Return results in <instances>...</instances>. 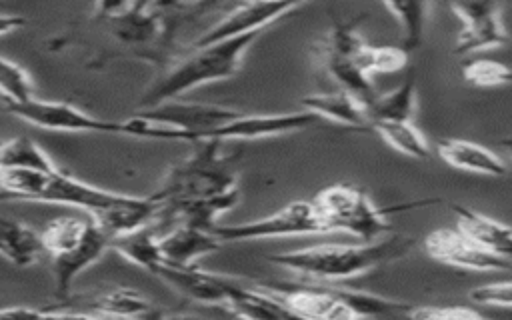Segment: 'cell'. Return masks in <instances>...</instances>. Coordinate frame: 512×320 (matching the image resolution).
<instances>
[{
	"label": "cell",
	"mask_w": 512,
	"mask_h": 320,
	"mask_svg": "<svg viewBox=\"0 0 512 320\" xmlns=\"http://www.w3.org/2000/svg\"><path fill=\"white\" fill-rule=\"evenodd\" d=\"M302 106L304 112H310L320 120H330L352 128H370L364 108L342 90L328 94H310L302 100Z\"/></svg>",
	"instance_id": "obj_20"
},
{
	"label": "cell",
	"mask_w": 512,
	"mask_h": 320,
	"mask_svg": "<svg viewBox=\"0 0 512 320\" xmlns=\"http://www.w3.org/2000/svg\"><path fill=\"white\" fill-rule=\"evenodd\" d=\"M154 274L184 298L212 306H224L232 288L238 284L236 278L206 272L196 266L178 268L162 264Z\"/></svg>",
	"instance_id": "obj_11"
},
{
	"label": "cell",
	"mask_w": 512,
	"mask_h": 320,
	"mask_svg": "<svg viewBox=\"0 0 512 320\" xmlns=\"http://www.w3.org/2000/svg\"><path fill=\"white\" fill-rule=\"evenodd\" d=\"M106 250H110L108 236L102 234L90 220V228H88L86 236L80 240V244L76 248H72L70 252H64V254L52 258L56 296L60 300H66L70 296L76 276L80 272H84L88 266H92L96 260H100V256Z\"/></svg>",
	"instance_id": "obj_13"
},
{
	"label": "cell",
	"mask_w": 512,
	"mask_h": 320,
	"mask_svg": "<svg viewBox=\"0 0 512 320\" xmlns=\"http://www.w3.org/2000/svg\"><path fill=\"white\" fill-rule=\"evenodd\" d=\"M468 298L476 304L508 308L512 304V284H510V280H502L496 284L476 286L468 292Z\"/></svg>",
	"instance_id": "obj_31"
},
{
	"label": "cell",
	"mask_w": 512,
	"mask_h": 320,
	"mask_svg": "<svg viewBox=\"0 0 512 320\" xmlns=\"http://www.w3.org/2000/svg\"><path fill=\"white\" fill-rule=\"evenodd\" d=\"M408 56L400 50V46H372L370 54V76L380 74H392L406 66Z\"/></svg>",
	"instance_id": "obj_30"
},
{
	"label": "cell",
	"mask_w": 512,
	"mask_h": 320,
	"mask_svg": "<svg viewBox=\"0 0 512 320\" xmlns=\"http://www.w3.org/2000/svg\"><path fill=\"white\" fill-rule=\"evenodd\" d=\"M158 246L164 264L188 268L196 266L198 258L216 252L222 244L218 242V238H214L212 232L178 224L158 236Z\"/></svg>",
	"instance_id": "obj_14"
},
{
	"label": "cell",
	"mask_w": 512,
	"mask_h": 320,
	"mask_svg": "<svg viewBox=\"0 0 512 320\" xmlns=\"http://www.w3.org/2000/svg\"><path fill=\"white\" fill-rule=\"evenodd\" d=\"M412 244L414 240L408 236H390L364 244H320L274 254L268 262L304 276L310 282L332 284L404 258Z\"/></svg>",
	"instance_id": "obj_1"
},
{
	"label": "cell",
	"mask_w": 512,
	"mask_h": 320,
	"mask_svg": "<svg viewBox=\"0 0 512 320\" xmlns=\"http://www.w3.org/2000/svg\"><path fill=\"white\" fill-rule=\"evenodd\" d=\"M302 2H242L234 4L218 22L200 32L198 38L192 40L190 48H204L216 42H224L230 38L246 36L252 32H262L272 22L292 14L302 8Z\"/></svg>",
	"instance_id": "obj_6"
},
{
	"label": "cell",
	"mask_w": 512,
	"mask_h": 320,
	"mask_svg": "<svg viewBox=\"0 0 512 320\" xmlns=\"http://www.w3.org/2000/svg\"><path fill=\"white\" fill-rule=\"evenodd\" d=\"M96 314L114 320H154L160 312L148 298L132 288H112L96 294L88 304Z\"/></svg>",
	"instance_id": "obj_19"
},
{
	"label": "cell",
	"mask_w": 512,
	"mask_h": 320,
	"mask_svg": "<svg viewBox=\"0 0 512 320\" xmlns=\"http://www.w3.org/2000/svg\"><path fill=\"white\" fill-rule=\"evenodd\" d=\"M312 204L328 232L344 230L364 242H374L392 230L386 220L392 208H378L364 190L350 184H332L320 190Z\"/></svg>",
	"instance_id": "obj_4"
},
{
	"label": "cell",
	"mask_w": 512,
	"mask_h": 320,
	"mask_svg": "<svg viewBox=\"0 0 512 320\" xmlns=\"http://www.w3.org/2000/svg\"><path fill=\"white\" fill-rule=\"evenodd\" d=\"M12 168H34L52 172L56 170V164L32 138L16 136L0 142V172Z\"/></svg>",
	"instance_id": "obj_24"
},
{
	"label": "cell",
	"mask_w": 512,
	"mask_h": 320,
	"mask_svg": "<svg viewBox=\"0 0 512 320\" xmlns=\"http://www.w3.org/2000/svg\"><path fill=\"white\" fill-rule=\"evenodd\" d=\"M464 80L478 88H492L510 82V70L506 64L496 60H472L462 68Z\"/></svg>",
	"instance_id": "obj_28"
},
{
	"label": "cell",
	"mask_w": 512,
	"mask_h": 320,
	"mask_svg": "<svg viewBox=\"0 0 512 320\" xmlns=\"http://www.w3.org/2000/svg\"><path fill=\"white\" fill-rule=\"evenodd\" d=\"M120 192H110L96 188L92 184H86L62 170L42 172L38 186L28 202H48V204H64V206H76L84 208L86 212L100 210L114 200H118Z\"/></svg>",
	"instance_id": "obj_10"
},
{
	"label": "cell",
	"mask_w": 512,
	"mask_h": 320,
	"mask_svg": "<svg viewBox=\"0 0 512 320\" xmlns=\"http://www.w3.org/2000/svg\"><path fill=\"white\" fill-rule=\"evenodd\" d=\"M26 24V18L20 16V14H4L0 12V36L4 34H10L18 28H22Z\"/></svg>",
	"instance_id": "obj_34"
},
{
	"label": "cell",
	"mask_w": 512,
	"mask_h": 320,
	"mask_svg": "<svg viewBox=\"0 0 512 320\" xmlns=\"http://www.w3.org/2000/svg\"><path fill=\"white\" fill-rule=\"evenodd\" d=\"M416 112V82L414 72L406 80L386 94H378L374 102L364 110L368 126L372 122H410Z\"/></svg>",
	"instance_id": "obj_21"
},
{
	"label": "cell",
	"mask_w": 512,
	"mask_h": 320,
	"mask_svg": "<svg viewBox=\"0 0 512 320\" xmlns=\"http://www.w3.org/2000/svg\"><path fill=\"white\" fill-rule=\"evenodd\" d=\"M88 228H90V220H82L76 216H60V218L50 220L38 232L44 254L54 258L64 252H70L86 236Z\"/></svg>",
	"instance_id": "obj_23"
},
{
	"label": "cell",
	"mask_w": 512,
	"mask_h": 320,
	"mask_svg": "<svg viewBox=\"0 0 512 320\" xmlns=\"http://www.w3.org/2000/svg\"><path fill=\"white\" fill-rule=\"evenodd\" d=\"M40 320H114V318H108V316H102V314H86V312L46 308V312L40 316Z\"/></svg>",
	"instance_id": "obj_33"
},
{
	"label": "cell",
	"mask_w": 512,
	"mask_h": 320,
	"mask_svg": "<svg viewBox=\"0 0 512 320\" xmlns=\"http://www.w3.org/2000/svg\"><path fill=\"white\" fill-rule=\"evenodd\" d=\"M154 320H206V318L192 316V314H164V312H158Z\"/></svg>",
	"instance_id": "obj_35"
},
{
	"label": "cell",
	"mask_w": 512,
	"mask_h": 320,
	"mask_svg": "<svg viewBox=\"0 0 512 320\" xmlns=\"http://www.w3.org/2000/svg\"><path fill=\"white\" fill-rule=\"evenodd\" d=\"M408 320H488L472 308L464 306H412Z\"/></svg>",
	"instance_id": "obj_29"
},
{
	"label": "cell",
	"mask_w": 512,
	"mask_h": 320,
	"mask_svg": "<svg viewBox=\"0 0 512 320\" xmlns=\"http://www.w3.org/2000/svg\"><path fill=\"white\" fill-rule=\"evenodd\" d=\"M6 110L40 128L46 130H66V132H106V134H120V122H110L96 118L68 102H54V100H40L30 98L18 104L6 102Z\"/></svg>",
	"instance_id": "obj_7"
},
{
	"label": "cell",
	"mask_w": 512,
	"mask_h": 320,
	"mask_svg": "<svg viewBox=\"0 0 512 320\" xmlns=\"http://www.w3.org/2000/svg\"><path fill=\"white\" fill-rule=\"evenodd\" d=\"M262 32L216 42L204 48H188L142 92L138 110L158 106L202 84L232 78L242 68L248 48Z\"/></svg>",
	"instance_id": "obj_3"
},
{
	"label": "cell",
	"mask_w": 512,
	"mask_h": 320,
	"mask_svg": "<svg viewBox=\"0 0 512 320\" xmlns=\"http://www.w3.org/2000/svg\"><path fill=\"white\" fill-rule=\"evenodd\" d=\"M44 312H46V308L8 306V308H0V320H40V316Z\"/></svg>",
	"instance_id": "obj_32"
},
{
	"label": "cell",
	"mask_w": 512,
	"mask_h": 320,
	"mask_svg": "<svg viewBox=\"0 0 512 320\" xmlns=\"http://www.w3.org/2000/svg\"><path fill=\"white\" fill-rule=\"evenodd\" d=\"M158 204L150 196H128L120 194L112 204L94 210L92 222L94 226L108 236V240L116 236L130 234L142 226H148L156 220Z\"/></svg>",
	"instance_id": "obj_12"
},
{
	"label": "cell",
	"mask_w": 512,
	"mask_h": 320,
	"mask_svg": "<svg viewBox=\"0 0 512 320\" xmlns=\"http://www.w3.org/2000/svg\"><path fill=\"white\" fill-rule=\"evenodd\" d=\"M0 256L16 266H32L44 256L40 236L28 224L0 212Z\"/></svg>",
	"instance_id": "obj_18"
},
{
	"label": "cell",
	"mask_w": 512,
	"mask_h": 320,
	"mask_svg": "<svg viewBox=\"0 0 512 320\" xmlns=\"http://www.w3.org/2000/svg\"><path fill=\"white\" fill-rule=\"evenodd\" d=\"M436 154L450 166L466 172H476L484 176H506L508 166L506 162L494 154L492 150L468 142V140H458V138H448L440 140L436 144Z\"/></svg>",
	"instance_id": "obj_17"
},
{
	"label": "cell",
	"mask_w": 512,
	"mask_h": 320,
	"mask_svg": "<svg viewBox=\"0 0 512 320\" xmlns=\"http://www.w3.org/2000/svg\"><path fill=\"white\" fill-rule=\"evenodd\" d=\"M0 94L10 104L34 98V84L28 72L4 56H0Z\"/></svg>",
	"instance_id": "obj_27"
},
{
	"label": "cell",
	"mask_w": 512,
	"mask_h": 320,
	"mask_svg": "<svg viewBox=\"0 0 512 320\" xmlns=\"http://www.w3.org/2000/svg\"><path fill=\"white\" fill-rule=\"evenodd\" d=\"M384 8L390 10L392 16L396 18V22L400 24V28L404 32L400 50L410 58V54H414L422 44L430 4H426V2H386Z\"/></svg>",
	"instance_id": "obj_26"
},
{
	"label": "cell",
	"mask_w": 512,
	"mask_h": 320,
	"mask_svg": "<svg viewBox=\"0 0 512 320\" xmlns=\"http://www.w3.org/2000/svg\"><path fill=\"white\" fill-rule=\"evenodd\" d=\"M224 308L240 320H306L270 292L246 286L240 280L226 298Z\"/></svg>",
	"instance_id": "obj_15"
},
{
	"label": "cell",
	"mask_w": 512,
	"mask_h": 320,
	"mask_svg": "<svg viewBox=\"0 0 512 320\" xmlns=\"http://www.w3.org/2000/svg\"><path fill=\"white\" fill-rule=\"evenodd\" d=\"M238 166L240 152L224 154L222 142H194L192 152L172 164L160 186L148 196L158 204V214L220 196L238 188Z\"/></svg>",
	"instance_id": "obj_2"
},
{
	"label": "cell",
	"mask_w": 512,
	"mask_h": 320,
	"mask_svg": "<svg viewBox=\"0 0 512 320\" xmlns=\"http://www.w3.org/2000/svg\"><path fill=\"white\" fill-rule=\"evenodd\" d=\"M454 214L458 216V232L466 236L470 242L480 246L486 252H492L502 258H510L512 236L510 228L498 220H492L472 208L454 204Z\"/></svg>",
	"instance_id": "obj_16"
},
{
	"label": "cell",
	"mask_w": 512,
	"mask_h": 320,
	"mask_svg": "<svg viewBox=\"0 0 512 320\" xmlns=\"http://www.w3.org/2000/svg\"><path fill=\"white\" fill-rule=\"evenodd\" d=\"M424 250L434 260L462 270H510V258H502L482 250L454 228L432 230L424 238Z\"/></svg>",
	"instance_id": "obj_9"
},
{
	"label": "cell",
	"mask_w": 512,
	"mask_h": 320,
	"mask_svg": "<svg viewBox=\"0 0 512 320\" xmlns=\"http://www.w3.org/2000/svg\"><path fill=\"white\" fill-rule=\"evenodd\" d=\"M326 224L322 222L312 200H296L278 212L242 224H216L212 234L218 242H248L280 236H300V234H324Z\"/></svg>",
	"instance_id": "obj_5"
},
{
	"label": "cell",
	"mask_w": 512,
	"mask_h": 320,
	"mask_svg": "<svg viewBox=\"0 0 512 320\" xmlns=\"http://www.w3.org/2000/svg\"><path fill=\"white\" fill-rule=\"evenodd\" d=\"M370 130L378 132L388 146L404 156L428 160L432 154L428 142L412 122H372Z\"/></svg>",
	"instance_id": "obj_25"
},
{
	"label": "cell",
	"mask_w": 512,
	"mask_h": 320,
	"mask_svg": "<svg viewBox=\"0 0 512 320\" xmlns=\"http://www.w3.org/2000/svg\"><path fill=\"white\" fill-rule=\"evenodd\" d=\"M450 8L462 22L454 52L470 54L484 48H498L508 42L500 18V2H452Z\"/></svg>",
	"instance_id": "obj_8"
},
{
	"label": "cell",
	"mask_w": 512,
	"mask_h": 320,
	"mask_svg": "<svg viewBox=\"0 0 512 320\" xmlns=\"http://www.w3.org/2000/svg\"><path fill=\"white\" fill-rule=\"evenodd\" d=\"M110 250L118 252L120 256H124L126 260H130L132 264L148 270V272H156L164 260H162V252L158 246V232L152 224L142 226L130 234L124 236H116L110 240Z\"/></svg>",
	"instance_id": "obj_22"
}]
</instances>
